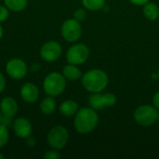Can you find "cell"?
<instances>
[{
	"label": "cell",
	"mask_w": 159,
	"mask_h": 159,
	"mask_svg": "<svg viewBox=\"0 0 159 159\" xmlns=\"http://www.w3.org/2000/svg\"><path fill=\"white\" fill-rule=\"evenodd\" d=\"M61 156L60 154L55 151V150H52V151H48L46 152V154L44 155V158L46 159H57L59 158Z\"/></svg>",
	"instance_id": "obj_22"
},
{
	"label": "cell",
	"mask_w": 159,
	"mask_h": 159,
	"mask_svg": "<svg viewBox=\"0 0 159 159\" xmlns=\"http://www.w3.org/2000/svg\"><path fill=\"white\" fill-rule=\"evenodd\" d=\"M7 17H8V10H7V8L3 7V6H0V22L6 20L7 19Z\"/></svg>",
	"instance_id": "obj_23"
},
{
	"label": "cell",
	"mask_w": 159,
	"mask_h": 159,
	"mask_svg": "<svg viewBox=\"0 0 159 159\" xmlns=\"http://www.w3.org/2000/svg\"><path fill=\"white\" fill-rule=\"evenodd\" d=\"M2 119H3V114H2V112H0V124L2 122Z\"/></svg>",
	"instance_id": "obj_28"
},
{
	"label": "cell",
	"mask_w": 159,
	"mask_h": 159,
	"mask_svg": "<svg viewBox=\"0 0 159 159\" xmlns=\"http://www.w3.org/2000/svg\"><path fill=\"white\" fill-rule=\"evenodd\" d=\"M20 96L26 102H35L39 97V91L37 87L33 83H26L20 89Z\"/></svg>",
	"instance_id": "obj_12"
},
{
	"label": "cell",
	"mask_w": 159,
	"mask_h": 159,
	"mask_svg": "<svg viewBox=\"0 0 159 159\" xmlns=\"http://www.w3.org/2000/svg\"><path fill=\"white\" fill-rule=\"evenodd\" d=\"M7 75L14 79H21L27 74V66L20 59H11L6 65Z\"/></svg>",
	"instance_id": "obj_10"
},
{
	"label": "cell",
	"mask_w": 159,
	"mask_h": 159,
	"mask_svg": "<svg viewBox=\"0 0 159 159\" xmlns=\"http://www.w3.org/2000/svg\"><path fill=\"white\" fill-rule=\"evenodd\" d=\"M157 122H158V124H159V113H158V116H157Z\"/></svg>",
	"instance_id": "obj_30"
},
{
	"label": "cell",
	"mask_w": 159,
	"mask_h": 159,
	"mask_svg": "<svg viewBox=\"0 0 159 159\" xmlns=\"http://www.w3.org/2000/svg\"><path fill=\"white\" fill-rule=\"evenodd\" d=\"M2 35H3V28H2L1 25H0V39H1Z\"/></svg>",
	"instance_id": "obj_27"
},
{
	"label": "cell",
	"mask_w": 159,
	"mask_h": 159,
	"mask_svg": "<svg viewBox=\"0 0 159 159\" xmlns=\"http://www.w3.org/2000/svg\"><path fill=\"white\" fill-rule=\"evenodd\" d=\"M14 132L20 139L29 138L32 133V125L26 118L20 117L14 122Z\"/></svg>",
	"instance_id": "obj_11"
},
{
	"label": "cell",
	"mask_w": 159,
	"mask_h": 159,
	"mask_svg": "<svg viewBox=\"0 0 159 159\" xmlns=\"http://www.w3.org/2000/svg\"><path fill=\"white\" fill-rule=\"evenodd\" d=\"M158 77H159V70H158Z\"/></svg>",
	"instance_id": "obj_31"
},
{
	"label": "cell",
	"mask_w": 159,
	"mask_h": 159,
	"mask_svg": "<svg viewBox=\"0 0 159 159\" xmlns=\"http://www.w3.org/2000/svg\"><path fill=\"white\" fill-rule=\"evenodd\" d=\"M116 102V97L112 93H92L89 98V107L94 110H102L115 105Z\"/></svg>",
	"instance_id": "obj_6"
},
{
	"label": "cell",
	"mask_w": 159,
	"mask_h": 159,
	"mask_svg": "<svg viewBox=\"0 0 159 159\" xmlns=\"http://www.w3.org/2000/svg\"><path fill=\"white\" fill-rule=\"evenodd\" d=\"M89 56V49L85 44H75L72 46L66 54V60L69 63L79 65L84 63Z\"/></svg>",
	"instance_id": "obj_7"
},
{
	"label": "cell",
	"mask_w": 159,
	"mask_h": 159,
	"mask_svg": "<svg viewBox=\"0 0 159 159\" xmlns=\"http://www.w3.org/2000/svg\"><path fill=\"white\" fill-rule=\"evenodd\" d=\"M153 103H154V106H155L157 110H159V91H157V92L154 95Z\"/></svg>",
	"instance_id": "obj_24"
},
{
	"label": "cell",
	"mask_w": 159,
	"mask_h": 159,
	"mask_svg": "<svg viewBox=\"0 0 159 159\" xmlns=\"http://www.w3.org/2000/svg\"><path fill=\"white\" fill-rule=\"evenodd\" d=\"M99 122V116L91 107H83L78 109L75 115L74 126L75 130L81 134H87L91 132L97 127Z\"/></svg>",
	"instance_id": "obj_1"
},
{
	"label": "cell",
	"mask_w": 159,
	"mask_h": 159,
	"mask_svg": "<svg viewBox=\"0 0 159 159\" xmlns=\"http://www.w3.org/2000/svg\"><path fill=\"white\" fill-rule=\"evenodd\" d=\"M87 17L86 10L83 8H78L74 12V19L78 20V21H83Z\"/></svg>",
	"instance_id": "obj_21"
},
{
	"label": "cell",
	"mask_w": 159,
	"mask_h": 159,
	"mask_svg": "<svg viewBox=\"0 0 159 159\" xmlns=\"http://www.w3.org/2000/svg\"><path fill=\"white\" fill-rule=\"evenodd\" d=\"M0 110L3 116L12 118L18 112V103L13 98L6 97L0 102Z\"/></svg>",
	"instance_id": "obj_13"
},
{
	"label": "cell",
	"mask_w": 159,
	"mask_h": 159,
	"mask_svg": "<svg viewBox=\"0 0 159 159\" xmlns=\"http://www.w3.org/2000/svg\"><path fill=\"white\" fill-rule=\"evenodd\" d=\"M7 7L12 11L19 12L25 8L27 0H4Z\"/></svg>",
	"instance_id": "obj_18"
},
{
	"label": "cell",
	"mask_w": 159,
	"mask_h": 159,
	"mask_svg": "<svg viewBox=\"0 0 159 159\" xmlns=\"http://www.w3.org/2000/svg\"><path fill=\"white\" fill-rule=\"evenodd\" d=\"M8 138H9V134H8L7 128L0 124V148L3 147L7 143Z\"/></svg>",
	"instance_id": "obj_20"
},
{
	"label": "cell",
	"mask_w": 159,
	"mask_h": 159,
	"mask_svg": "<svg viewBox=\"0 0 159 159\" xmlns=\"http://www.w3.org/2000/svg\"><path fill=\"white\" fill-rule=\"evenodd\" d=\"M78 109H79V107H78L77 102H75V101H72V100H68V101L63 102L60 106L61 114L65 116H75L77 113Z\"/></svg>",
	"instance_id": "obj_14"
},
{
	"label": "cell",
	"mask_w": 159,
	"mask_h": 159,
	"mask_svg": "<svg viewBox=\"0 0 159 159\" xmlns=\"http://www.w3.org/2000/svg\"><path fill=\"white\" fill-rule=\"evenodd\" d=\"M5 87H6V79L4 75L0 73V93L4 90Z\"/></svg>",
	"instance_id": "obj_26"
},
{
	"label": "cell",
	"mask_w": 159,
	"mask_h": 159,
	"mask_svg": "<svg viewBox=\"0 0 159 159\" xmlns=\"http://www.w3.org/2000/svg\"><path fill=\"white\" fill-rule=\"evenodd\" d=\"M135 121L143 127H149L157 121L158 110L152 105L144 104L139 106L133 114Z\"/></svg>",
	"instance_id": "obj_4"
},
{
	"label": "cell",
	"mask_w": 159,
	"mask_h": 159,
	"mask_svg": "<svg viewBox=\"0 0 159 159\" xmlns=\"http://www.w3.org/2000/svg\"><path fill=\"white\" fill-rule=\"evenodd\" d=\"M82 4L87 9L97 11L104 7L105 0H82Z\"/></svg>",
	"instance_id": "obj_19"
},
{
	"label": "cell",
	"mask_w": 159,
	"mask_h": 159,
	"mask_svg": "<svg viewBox=\"0 0 159 159\" xmlns=\"http://www.w3.org/2000/svg\"><path fill=\"white\" fill-rule=\"evenodd\" d=\"M68 140H69L68 130L62 126H56L52 128L48 134V144L56 150L64 148L68 143Z\"/></svg>",
	"instance_id": "obj_5"
},
{
	"label": "cell",
	"mask_w": 159,
	"mask_h": 159,
	"mask_svg": "<svg viewBox=\"0 0 159 159\" xmlns=\"http://www.w3.org/2000/svg\"><path fill=\"white\" fill-rule=\"evenodd\" d=\"M66 88V80L63 75L60 73H51L44 79V91L51 97L61 95Z\"/></svg>",
	"instance_id": "obj_3"
},
{
	"label": "cell",
	"mask_w": 159,
	"mask_h": 159,
	"mask_svg": "<svg viewBox=\"0 0 159 159\" xmlns=\"http://www.w3.org/2000/svg\"><path fill=\"white\" fill-rule=\"evenodd\" d=\"M61 47L58 42L48 41L44 44L40 50L41 58L46 61H55L61 55Z\"/></svg>",
	"instance_id": "obj_9"
},
{
	"label": "cell",
	"mask_w": 159,
	"mask_h": 159,
	"mask_svg": "<svg viewBox=\"0 0 159 159\" xmlns=\"http://www.w3.org/2000/svg\"><path fill=\"white\" fill-rule=\"evenodd\" d=\"M109 83L107 74L101 69H92L82 75L83 87L91 93L102 92Z\"/></svg>",
	"instance_id": "obj_2"
},
{
	"label": "cell",
	"mask_w": 159,
	"mask_h": 159,
	"mask_svg": "<svg viewBox=\"0 0 159 159\" xmlns=\"http://www.w3.org/2000/svg\"><path fill=\"white\" fill-rule=\"evenodd\" d=\"M129 1L136 6H144L145 4L150 2V0H129Z\"/></svg>",
	"instance_id": "obj_25"
},
{
	"label": "cell",
	"mask_w": 159,
	"mask_h": 159,
	"mask_svg": "<svg viewBox=\"0 0 159 159\" xmlns=\"http://www.w3.org/2000/svg\"><path fill=\"white\" fill-rule=\"evenodd\" d=\"M143 15L149 20H156L159 17V7L153 2H148L143 6Z\"/></svg>",
	"instance_id": "obj_16"
},
{
	"label": "cell",
	"mask_w": 159,
	"mask_h": 159,
	"mask_svg": "<svg viewBox=\"0 0 159 159\" xmlns=\"http://www.w3.org/2000/svg\"><path fill=\"white\" fill-rule=\"evenodd\" d=\"M82 34V27L80 21L70 19L63 22L61 26V35L68 42L77 41Z\"/></svg>",
	"instance_id": "obj_8"
},
{
	"label": "cell",
	"mask_w": 159,
	"mask_h": 159,
	"mask_svg": "<svg viewBox=\"0 0 159 159\" xmlns=\"http://www.w3.org/2000/svg\"><path fill=\"white\" fill-rule=\"evenodd\" d=\"M62 73H63V76L65 77V79H68L70 81H75V80L82 78L81 71L75 64L69 63L68 65H66L63 68Z\"/></svg>",
	"instance_id": "obj_15"
},
{
	"label": "cell",
	"mask_w": 159,
	"mask_h": 159,
	"mask_svg": "<svg viewBox=\"0 0 159 159\" xmlns=\"http://www.w3.org/2000/svg\"><path fill=\"white\" fill-rule=\"evenodd\" d=\"M56 109V102L55 100L49 96L42 100L40 103V110L45 115H51Z\"/></svg>",
	"instance_id": "obj_17"
},
{
	"label": "cell",
	"mask_w": 159,
	"mask_h": 159,
	"mask_svg": "<svg viewBox=\"0 0 159 159\" xmlns=\"http://www.w3.org/2000/svg\"><path fill=\"white\" fill-rule=\"evenodd\" d=\"M4 158H5V157H4L2 154H0V159H4Z\"/></svg>",
	"instance_id": "obj_29"
}]
</instances>
